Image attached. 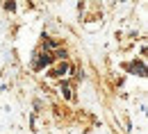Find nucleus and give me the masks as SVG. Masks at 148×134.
I'll return each instance as SVG.
<instances>
[{
    "label": "nucleus",
    "instance_id": "f257e3e1",
    "mask_svg": "<svg viewBox=\"0 0 148 134\" xmlns=\"http://www.w3.org/2000/svg\"><path fill=\"white\" fill-rule=\"evenodd\" d=\"M53 64V55L50 52H46V55H39L34 59V68H43V66H50Z\"/></svg>",
    "mask_w": 148,
    "mask_h": 134
},
{
    "label": "nucleus",
    "instance_id": "f03ea898",
    "mask_svg": "<svg viewBox=\"0 0 148 134\" xmlns=\"http://www.w3.org/2000/svg\"><path fill=\"white\" fill-rule=\"evenodd\" d=\"M66 71H69V66H66V64H62V66H59V68H55L50 75H53V77H62V75H66Z\"/></svg>",
    "mask_w": 148,
    "mask_h": 134
},
{
    "label": "nucleus",
    "instance_id": "7ed1b4c3",
    "mask_svg": "<svg viewBox=\"0 0 148 134\" xmlns=\"http://www.w3.org/2000/svg\"><path fill=\"white\" fill-rule=\"evenodd\" d=\"M132 71H134V73H137V75H146V68H144V64H132Z\"/></svg>",
    "mask_w": 148,
    "mask_h": 134
},
{
    "label": "nucleus",
    "instance_id": "20e7f679",
    "mask_svg": "<svg viewBox=\"0 0 148 134\" xmlns=\"http://www.w3.org/2000/svg\"><path fill=\"white\" fill-rule=\"evenodd\" d=\"M64 57H66V50L57 48V50H55V55H53V59H64Z\"/></svg>",
    "mask_w": 148,
    "mask_h": 134
},
{
    "label": "nucleus",
    "instance_id": "39448f33",
    "mask_svg": "<svg viewBox=\"0 0 148 134\" xmlns=\"http://www.w3.org/2000/svg\"><path fill=\"white\" fill-rule=\"evenodd\" d=\"M62 93H64V98H71V86L69 84H62Z\"/></svg>",
    "mask_w": 148,
    "mask_h": 134
}]
</instances>
